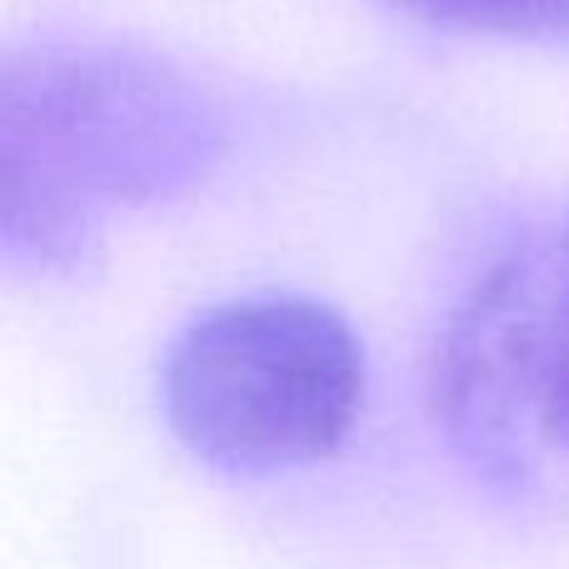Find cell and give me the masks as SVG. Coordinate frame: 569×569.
<instances>
[{"label": "cell", "instance_id": "2", "mask_svg": "<svg viewBox=\"0 0 569 569\" xmlns=\"http://www.w3.org/2000/svg\"><path fill=\"white\" fill-rule=\"evenodd\" d=\"M160 395L190 455L230 475H276L345 445L365 410V350L330 305L250 295L180 330Z\"/></svg>", "mask_w": 569, "mask_h": 569}, {"label": "cell", "instance_id": "4", "mask_svg": "<svg viewBox=\"0 0 569 569\" xmlns=\"http://www.w3.org/2000/svg\"><path fill=\"white\" fill-rule=\"evenodd\" d=\"M400 6L460 30H490V36L569 30V0H400Z\"/></svg>", "mask_w": 569, "mask_h": 569}, {"label": "cell", "instance_id": "3", "mask_svg": "<svg viewBox=\"0 0 569 569\" xmlns=\"http://www.w3.org/2000/svg\"><path fill=\"white\" fill-rule=\"evenodd\" d=\"M435 405L495 465L569 460V220L505 250L455 310Z\"/></svg>", "mask_w": 569, "mask_h": 569}, {"label": "cell", "instance_id": "1", "mask_svg": "<svg viewBox=\"0 0 569 569\" xmlns=\"http://www.w3.org/2000/svg\"><path fill=\"white\" fill-rule=\"evenodd\" d=\"M216 150L206 96L126 50L46 46L0 76V230L10 256H66L106 216L186 186Z\"/></svg>", "mask_w": 569, "mask_h": 569}]
</instances>
